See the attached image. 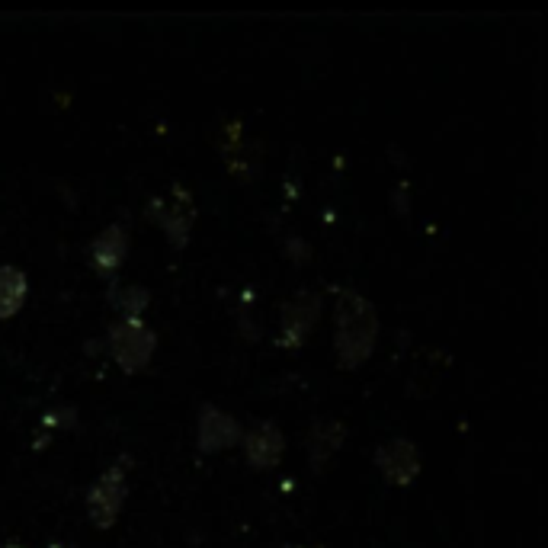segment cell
<instances>
[{
    "label": "cell",
    "instance_id": "4fadbf2b",
    "mask_svg": "<svg viewBox=\"0 0 548 548\" xmlns=\"http://www.w3.org/2000/svg\"><path fill=\"white\" fill-rule=\"evenodd\" d=\"M0 548H26V545H20V542H0Z\"/></svg>",
    "mask_w": 548,
    "mask_h": 548
},
{
    "label": "cell",
    "instance_id": "ba28073f",
    "mask_svg": "<svg viewBox=\"0 0 548 548\" xmlns=\"http://www.w3.org/2000/svg\"><path fill=\"white\" fill-rule=\"evenodd\" d=\"M129 257V234L122 225H109L103 228L90 244V266L97 270L103 279H113L119 273V266Z\"/></svg>",
    "mask_w": 548,
    "mask_h": 548
},
{
    "label": "cell",
    "instance_id": "30bf717a",
    "mask_svg": "<svg viewBox=\"0 0 548 548\" xmlns=\"http://www.w3.org/2000/svg\"><path fill=\"white\" fill-rule=\"evenodd\" d=\"M29 295V279L17 266H0V321L20 315Z\"/></svg>",
    "mask_w": 548,
    "mask_h": 548
},
{
    "label": "cell",
    "instance_id": "52a82bcc",
    "mask_svg": "<svg viewBox=\"0 0 548 548\" xmlns=\"http://www.w3.org/2000/svg\"><path fill=\"white\" fill-rule=\"evenodd\" d=\"M241 446H244L247 465L257 468V472H266V468H276L279 459H283L286 436L276 424H257L241 436Z\"/></svg>",
    "mask_w": 548,
    "mask_h": 548
},
{
    "label": "cell",
    "instance_id": "7a4b0ae2",
    "mask_svg": "<svg viewBox=\"0 0 548 548\" xmlns=\"http://www.w3.org/2000/svg\"><path fill=\"white\" fill-rule=\"evenodd\" d=\"M154 350H158V334L142 318H122L109 327V353L122 372H142L151 363Z\"/></svg>",
    "mask_w": 548,
    "mask_h": 548
},
{
    "label": "cell",
    "instance_id": "3957f363",
    "mask_svg": "<svg viewBox=\"0 0 548 548\" xmlns=\"http://www.w3.org/2000/svg\"><path fill=\"white\" fill-rule=\"evenodd\" d=\"M129 459H119L116 465H109L106 472L87 488V516L97 529H109L122 513L125 497H129Z\"/></svg>",
    "mask_w": 548,
    "mask_h": 548
},
{
    "label": "cell",
    "instance_id": "7c38bea8",
    "mask_svg": "<svg viewBox=\"0 0 548 548\" xmlns=\"http://www.w3.org/2000/svg\"><path fill=\"white\" fill-rule=\"evenodd\" d=\"M113 299H116V308L122 311L125 318H142V311L151 302V292L142 289V286H125L113 295Z\"/></svg>",
    "mask_w": 548,
    "mask_h": 548
},
{
    "label": "cell",
    "instance_id": "5bb4252c",
    "mask_svg": "<svg viewBox=\"0 0 548 548\" xmlns=\"http://www.w3.org/2000/svg\"><path fill=\"white\" fill-rule=\"evenodd\" d=\"M283 548H308V545H283Z\"/></svg>",
    "mask_w": 548,
    "mask_h": 548
},
{
    "label": "cell",
    "instance_id": "277c9868",
    "mask_svg": "<svg viewBox=\"0 0 548 548\" xmlns=\"http://www.w3.org/2000/svg\"><path fill=\"white\" fill-rule=\"evenodd\" d=\"M148 215L164 228L170 244L186 247V241H190V231H193V222H196V206H193V196L186 193L180 183L174 186V202L151 199Z\"/></svg>",
    "mask_w": 548,
    "mask_h": 548
},
{
    "label": "cell",
    "instance_id": "8992f818",
    "mask_svg": "<svg viewBox=\"0 0 548 548\" xmlns=\"http://www.w3.org/2000/svg\"><path fill=\"white\" fill-rule=\"evenodd\" d=\"M375 468L382 472V478L395 488H407L420 475V449L398 436V440H385L375 449Z\"/></svg>",
    "mask_w": 548,
    "mask_h": 548
},
{
    "label": "cell",
    "instance_id": "9c48e42d",
    "mask_svg": "<svg viewBox=\"0 0 548 548\" xmlns=\"http://www.w3.org/2000/svg\"><path fill=\"white\" fill-rule=\"evenodd\" d=\"M321 315V299L315 292H302L283 308V347H302L311 327Z\"/></svg>",
    "mask_w": 548,
    "mask_h": 548
},
{
    "label": "cell",
    "instance_id": "8fae6325",
    "mask_svg": "<svg viewBox=\"0 0 548 548\" xmlns=\"http://www.w3.org/2000/svg\"><path fill=\"white\" fill-rule=\"evenodd\" d=\"M347 440V427L337 424V420H324L315 430H311V465L321 468L334 452Z\"/></svg>",
    "mask_w": 548,
    "mask_h": 548
},
{
    "label": "cell",
    "instance_id": "6da1fadb",
    "mask_svg": "<svg viewBox=\"0 0 548 548\" xmlns=\"http://www.w3.org/2000/svg\"><path fill=\"white\" fill-rule=\"evenodd\" d=\"M379 343V315L375 305L359 292L347 289L337 295V363L340 369H359Z\"/></svg>",
    "mask_w": 548,
    "mask_h": 548
},
{
    "label": "cell",
    "instance_id": "5b68a950",
    "mask_svg": "<svg viewBox=\"0 0 548 548\" xmlns=\"http://www.w3.org/2000/svg\"><path fill=\"white\" fill-rule=\"evenodd\" d=\"M241 424L234 420L228 411L215 404H202L199 420H196V446L206 456H215V452H225L231 446L241 443Z\"/></svg>",
    "mask_w": 548,
    "mask_h": 548
}]
</instances>
